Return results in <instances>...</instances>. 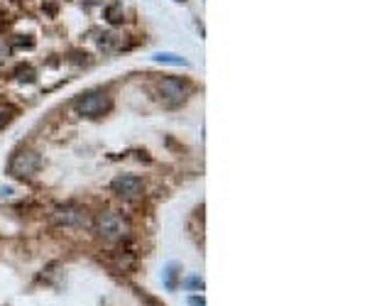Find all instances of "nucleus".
<instances>
[{
	"instance_id": "f257e3e1",
	"label": "nucleus",
	"mask_w": 367,
	"mask_h": 306,
	"mask_svg": "<svg viewBox=\"0 0 367 306\" xmlns=\"http://www.w3.org/2000/svg\"><path fill=\"white\" fill-rule=\"evenodd\" d=\"M39 167H42L39 152H34V150H20V152L12 154L8 172H10L12 176H17V179H30V176H34L39 172Z\"/></svg>"
},
{
	"instance_id": "f03ea898",
	"label": "nucleus",
	"mask_w": 367,
	"mask_h": 306,
	"mask_svg": "<svg viewBox=\"0 0 367 306\" xmlns=\"http://www.w3.org/2000/svg\"><path fill=\"white\" fill-rule=\"evenodd\" d=\"M74 108L78 110V115H86V118H98L105 110L111 108V96L103 93V91H91L86 96L76 98Z\"/></svg>"
},
{
	"instance_id": "7ed1b4c3",
	"label": "nucleus",
	"mask_w": 367,
	"mask_h": 306,
	"mask_svg": "<svg viewBox=\"0 0 367 306\" xmlns=\"http://www.w3.org/2000/svg\"><path fill=\"white\" fill-rule=\"evenodd\" d=\"M96 228H98L100 238H105V240H115V238H122V235H125L127 223L122 220L120 213H115V211H105V213H100Z\"/></svg>"
},
{
	"instance_id": "20e7f679",
	"label": "nucleus",
	"mask_w": 367,
	"mask_h": 306,
	"mask_svg": "<svg viewBox=\"0 0 367 306\" xmlns=\"http://www.w3.org/2000/svg\"><path fill=\"white\" fill-rule=\"evenodd\" d=\"M54 220L59 226H69V228H89L91 226V216L86 208L81 206H61L54 211Z\"/></svg>"
},
{
	"instance_id": "39448f33",
	"label": "nucleus",
	"mask_w": 367,
	"mask_h": 306,
	"mask_svg": "<svg viewBox=\"0 0 367 306\" xmlns=\"http://www.w3.org/2000/svg\"><path fill=\"white\" fill-rule=\"evenodd\" d=\"M111 189L120 198H135V196H140V194H142L145 181H142L140 176H135V174H120V176H115V179L111 181Z\"/></svg>"
},
{
	"instance_id": "423d86ee",
	"label": "nucleus",
	"mask_w": 367,
	"mask_h": 306,
	"mask_svg": "<svg viewBox=\"0 0 367 306\" xmlns=\"http://www.w3.org/2000/svg\"><path fill=\"white\" fill-rule=\"evenodd\" d=\"M159 93H162V98L167 100V103L177 106V103H181V100L189 96V88H186L184 81L167 76V78H162V81H159Z\"/></svg>"
},
{
	"instance_id": "0eeeda50",
	"label": "nucleus",
	"mask_w": 367,
	"mask_h": 306,
	"mask_svg": "<svg viewBox=\"0 0 367 306\" xmlns=\"http://www.w3.org/2000/svg\"><path fill=\"white\" fill-rule=\"evenodd\" d=\"M152 59L159 62V64H174V66H186L189 64L186 59H181V56H177V54H169V52H159V54H155Z\"/></svg>"
},
{
	"instance_id": "6e6552de",
	"label": "nucleus",
	"mask_w": 367,
	"mask_h": 306,
	"mask_svg": "<svg viewBox=\"0 0 367 306\" xmlns=\"http://www.w3.org/2000/svg\"><path fill=\"white\" fill-rule=\"evenodd\" d=\"M98 47L103 49V52H111V49H115V47H118V34H113V32L100 34Z\"/></svg>"
},
{
	"instance_id": "1a4fd4ad",
	"label": "nucleus",
	"mask_w": 367,
	"mask_h": 306,
	"mask_svg": "<svg viewBox=\"0 0 367 306\" xmlns=\"http://www.w3.org/2000/svg\"><path fill=\"white\" fill-rule=\"evenodd\" d=\"M12 118H15V108H12V106H5V103H0V128H5Z\"/></svg>"
},
{
	"instance_id": "9d476101",
	"label": "nucleus",
	"mask_w": 367,
	"mask_h": 306,
	"mask_svg": "<svg viewBox=\"0 0 367 306\" xmlns=\"http://www.w3.org/2000/svg\"><path fill=\"white\" fill-rule=\"evenodd\" d=\"M105 17H108V22H113V25H115V22H120L122 20V8L118 5V3L111 5V8L105 10Z\"/></svg>"
},
{
	"instance_id": "9b49d317",
	"label": "nucleus",
	"mask_w": 367,
	"mask_h": 306,
	"mask_svg": "<svg viewBox=\"0 0 367 306\" xmlns=\"http://www.w3.org/2000/svg\"><path fill=\"white\" fill-rule=\"evenodd\" d=\"M174 270H177V264H169V267H167V277H164V284H167L169 289H174V274H177Z\"/></svg>"
},
{
	"instance_id": "f8f14e48",
	"label": "nucleus",
	"mask_w": 367,
	"mask_h": 306,
	"mask_svg": "<svg viewBox=\"0 0 367 306\" xmlns=\"http://www.w3.org/2000/svg\"><path fill=\"white\" fill-rule=\"evenodd\" d=\"M189 304H191V306H206V301H203V299H199V296H191Z\"/></svg>"
},
{
	"instance_id": "ddd939ff",
	"label": "nucleus",
	"mask_w": 367,
	"mask_h": 306,
	"mask_svg": "<svg viewBox=\"0 0 367 306\" xmlns=\"http://www.w3.org/2000/svg\"><path fill=\"white\" fill-rule=\"evenodd\" d=\"M5 56H8V47H5V44H0V62H3Z\"/></svg>"
},
{
	"instance_id": "4468645a",
	"label": "nucleus",
	"mask_w": 367,
	"mask_h": 306,
	"mask_svg": "<svg viewBox=\"0 0 367 306\" xmlns=\"http://www.w3.org/2000/svg\"><path fill=\"white\" fill-rule=\"evenodd\" d=\"M86 3H89V5H96V3H100V0H86Z\"/></svg>"
},
{
	"instance_id": "2eb2a0df",
	"label": "nucleus",
	"mask_w": 367,
	"mask_h": 306,
	"mask_svg": "<svg viewBox=\"0 0 367 306\" xmlns=\"http://www.w3.org/2000/svg\"><path fill=\"white\" fill-rule=\"evenodd\" d=\"M149 306H157V304H149Z\"/></svg>"
},
{
	"instance_id": "dca6fc26",
	"label": "nucleus",
	"mask_w": 367,
	"mask_h": 306,
	"mask_svg": "<svg viewBox=\"0 0 367 306\" xmlns=\"http://www.w3.org/2000/svg\"><path fill=\"white\" fill-rule=\"evenodd\" d=\"M179 3H184V0H179Z\"/></svg>"
}]
</instances>
